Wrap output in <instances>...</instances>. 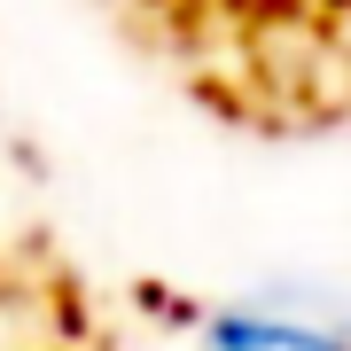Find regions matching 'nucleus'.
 <instances>
[{
	"label": "nucleus",
	"instance_id": "1",
	"mask_svg": "<svg viewBox=\"0 0 351 351\" xmlns=\"http://www.w3.org/2000/svg\"><path fill=\"white\" fill-rule=\"evenodd\" d=\"M203 351H351V313L328 289L265 281L250 297H234L226 313H211Z\"/></svg>",
	"mask_w": 351,
	"mask_h": 351
}]
</instances>
